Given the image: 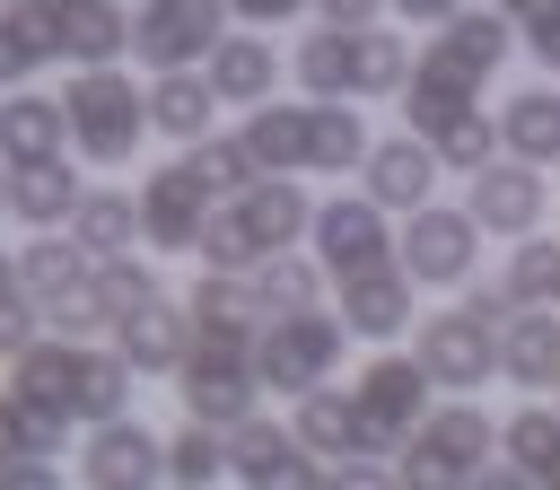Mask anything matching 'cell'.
<instances>
[{
	"mask_svg": "<svg viewBox=\"0 0 560 490\" xmlns=\"http://www.w3.org/2000/svg\"><path fill=\"white\" fill-rule=\"evenodd\" d=\"M516 52V26L499 18V9H464L455 26H438L429 44H420V61H411V88H402V131L411 140H438L446 122H464V114H481V88L499 79V61Z\"/></svg>",
	"mask_w": 560,
	"mask_h": 490,
	"instance_id": "cell-1",
	"label": "cell"
},
{
	"mask_svg": "<svg viewBox=\"0 0 560 490\" xmlns=\"http://www.w3.org/2000/svg\"><path fill=\"white\" fill-rule=\"evenodd\" d=\"M490 455H499V420H490L481 402L446 394V402L411 429V446L394 455V481H402V490H472V472H490Z\"/></svg>",
	"mask_w": 560,
	"mask_h": 490,
	"instance_id": "cell-2",
	"label": "cell"
},
{
	"mask_svg": "<svg viewBox=\"0 0 560 490\" xmlns=\"http://www.w3.org/2000/svg\"><path fill=\"white\" fill-rule=\"evenodd\" d=\"M438 385L420 376L411 350H368V368L350 376V411H359V464H394L411 446V429L438 411Z\"/></svg>",
	"mask_w": 560,
	"mask_h": 490,
	"instance_id": "cell-3",
	"label": "cell"
},
{
	"mask_svg": "<svg viewBox=\"0 0 560 490\" xmlns=\"http://www.w3.org/2000/svg\"><path fill=\"white\" fill-rule=\"evenodd\" d=\"M341 359H350V332H341L332 306L271 315V324L254 332V385H262V394H289V402H298V394H324Z\"/></svg>",
	"mask_w": 560,
	"mask_h": 490,
	"instance_id": "cell-4",
	"label": "cell"
},
{
	"mask_svg": "<svg viewBox=\"0 0 560 490\" xmlns=\"http://www.w3.org/2000/svg\"><path fill=\"white\" fill-rule=\"evenodd\" d=\"M61 122H70V149L88 166H131L140 158V131H149V105H140V88L122 70H70Z\"/></svg>",
	"mask_w": 560,
	"mask_h": 490,
	"instance_id": "cell-5",
	"label": "cell"
},
{
	"mask_svg": "<svg viewBox=\"0 0 560 490\" xmlns=\"http://www.w3.org/2000/svg\"><path fill=\"white\" fill-rule=\"evenodd\" d=\"M175 394H184V420H201V429H245L254 411H262V385H254V341H201L192 332V350H184V368H175Z\"/></svg>",
	"mask_w": 560,
	"mask_h": 490,
	"instance_id": "cell-6",
	"label": "cell"
},
{
	"mask_svg": "<svg viewBox=\"0 0 560 490\" xmlns=\"http://www.w3.org/2000/svg\"><path fill=\"white\" fill-rule=\"evenodd\" d=\"M394 271L411 289H464L481 271V228L464 219V201H429V210L394 219Z\"/></svg>",
	"mask_w": 560,
	"mask_h": 490,
	"instance_id": "cell-7",
	"label": "cell"
},
{
	"mask_svg": "<svg viewBox=\"0 0 560 490\" xmlns=\"http://www.w3.org/2000/svg\"><path fill=\"white\" fill-rule=\"evenodd\" d=\"M306 245H315V271L341 289V280H359V271H385V262H394V219H385L368 192H332V201H315Z\"/></svg>",
	"mask_w": 560,
	"mask_h": 490,
	"instance_id": "cell-8",
	"label": "cell"
},
{
	"mask_svg": "<svg viewBox=\"0 0 560 490\" xmlns=\"http://www.w3.org/2000/svg\"><path fill=\"white\" fill-rule=\"evenodd\" d=\"M411 359H420V376H429L438 394H481V385L499 376V332L472 324L464 306H438V315L411 324Z\"/></svg>",
	"mask_w": 560,
	"mask_h": 490,
	"instance_id": "cell-9",
	"label": "cell"
},
{
	"mask_svg": "<svg viewBox=\"0 0 560 490\" xmlns=\"http://www.w3.org/2000/svg\"><path fill=\"white\" fill-rule=\"evenodd\" d=\"M228 35V9L219 0H140L131 9V52L149 61V79L166 70H201Z\"/></svg>",
	"mask_w": 560,
	"mask_h": 490,
	"instance_id": "cell-10",
	"label": "cell"
},
{
	"mask_svg": "<svg viewBox=\"0 0 560 490\" xmlns=\"http://www.w3.org/2000/svg\"><path fill=\"white\" fill-rule=\"evenodd\" d=\"M542 210H551V175H542V166L490 158V166L464 184V219H472L481 236H508V245H525V236H542Z\"/></svg>",
	"mask_w": 560,
	"mask_h": 490,
	"instance_id": "cell-11",
	"label": "cell"
},
{
	"mask_svg": "<svg viewBox=\"0 0 560 490\" xmlns=\"http://www.w3.org/2000/svg\"><path fill=\"white\" fill-rule=\"evenodd\" d=\"M131 201H140V245H149V254H192L201 228H210V210H219L184 158H175V166H149Z\"/></svg>",
	"mask_w": 560,
	"mask_h": 490,
	"instance_id": "cell-12",
	"label": "cell"
},
{
	"mask_svg": "<svg viewBox=\"0 0 560 490\" xmlns=\"http://www.w3.org/2000/svg\"><path fill=\"white\" fill-rule=\"evenodd\" d=\"M79 490H166V438L149 420H105L79 446Z\"/></svg>",
	"mask_w": 560,
	"mask_h": 490,
	"instance_id": "cell-13",
	"label": "cell"
},
{
	"mask_svg": "<svg viewBox=\"0 0 560 490\" xmlns=\"http://www.w3.org/2000/svg\"><path fill=\"white\" fill-rule=\"evenodd\" d=\"M332 315H341V332H350V341H368V350H402V332L420 324V289L385 262V271L341 280V289H332Z\"/></svg>",
	"mask_w": 560,
	"mask_h": 490,
	"instance_id": "cell-14",
	"label": "cell"
},
{
	"mask_svg": "<svg viewBox=\"0 0 560 490\" xmlns=\"http://www.w3.org/2000/svg\"><path fill=\"white\" fill-rule=\"evenodd\" d=\"M438 184H446V166H438V149H429V140H411V131L376 140V149H368V166H359V192H368L385 219L429 210V201H438Z\"/></svg>",
	"mask_w": 560,
	"mask_h": 490,
	"instance_id": "cell-15",
	"label": "cell"
},
{
	"mask_svg": "<svg viewBox=\"0 0 560 490\" xmlns=\"http://www.w3.org/2000/svg\"><path fill=\"white\" fill-rule=\"evenodd\" d=\"M44 18H52V61L122 70V52H131V9L122 0H44Z\"/></svg>",
	"mask_w": 560,
	"mask_h": 490,
	"instance_id": "cell-16",
	"label": "cell"
},
{
	"mask_svg": "<svg viewBox=\"0 0 560 490\" xmlns=\"http://www.w3.org/2000/svg\"><path fill=\"white\" fill-rule=\"evenodd\" d=\"M201 79H210V96H219V105L254 114V105H271V96H280V44H271V35H245V26H228V35H219V52L201 61Z\"/></svg>",
	"mask_w": 560,
	"mask_h": 490,
	"instance_id": "cell-17",
	"label": "cell"
},
{
	"mask_svg": "<svg viewBox=\"0 0 560 490\" xmlns=\"http://www.w3.org/2000/svg\"><path fill=\"white\" fill-rule=\"evenodd\" d=\"M228 219L245 228V245H254V254H298V236L315 228V201H306V184H298V175H262L254 192H236V201H228Z\"/></svg>",
	"mask_w": 560,
	"mask_h": 490,
	"instance_id": "cell-18",
	"label": "cell"
},
{
	"mask_svg": "<svg viewBox=\"0 0 560 490\" xmlns=\"http://www.w3.org/2000/svg\"><path fill=\"white\" fill-rule=\"evenodd\" d=\"M490 122H499V158H516V166H542V175L560 166V88H551V79L516 88V96H508Z\"/></svg>",
	"mask_w": 560,
	"mask_h": 490,
	"instance_id": "cell-19",
	"label": "cell"
},
{
	"mask_svg": "<svg viewBox=\"0 0 560 490\" xmlns=\"http://www.w3.org/2000/svg\"><path fill=\"white\" fill-rule=\"evenodd\" d=\"M114 350H122L131 376H175L184 350H192V315H184L175 298H158V306H140L131 324H114Z\"/></svg>",
	"mask_w": 560,
	"mask_h": 490,
	"instance_id": "cell-20",
	"label": "cell"
},
{
	"mask_svg": "<svg viewBox=\"0 0 560 490\" xmlns=\"http://www.w3.org/2000/svg\"><path fill=\"white\" fill-rule=\"evenodd\" d=\"M140 105H149V131L175 140V149H201V140H210V114H219V96H210L201 70H166V79H149Z\"/></svg>",
	"mask_w": 560,
	"mask_h": 490,
	"instance_id": "cell-21",
	"label": "cell"
},
{
	"mask_svg": "<svg viewBox=\"0 0 560 490\" xmlns=\"http://www.w3.org/2000/svg\"><path fill=\"white\" fill-rule=\"evenodd\" d=\"M61 236H70V245H79L88 262H114V254H140V201H131V192H114V184H88Z\"/></svg>",
	"mask_w": 560,
	"mask_h": 490,
	"instance_id": "cell-22",
	"label": "cell"
},
{
	"mask_svg": "<svg viewBox=\"0 0 560 490\" xmlns=\"http://www.w3.org/2000/svg\"><path fill=\"white\" fill-rule=\"evenodd\" d=\"M289 70H298V96L306 105H359V52H350V35H332V26L298 35L289 44Z\"/></svg>",
	"mask_w": 560,
	"mask_h": 490,
	"instance_id": "cell-23",
	"label": "cell"
},
{
	"mask_svg": "<svg viewBox=\"0 0 560 490\" xmlns=\"http://www.w3.org/2000/svg\"><path fill=\"white\" fill-rule=\"evenodd\" d=\"M236 140H245V158H254V175H306V96H271V105H254L245 122H236Z\"/></svg>",
	"mask_w": 560,
	"mask_h": 490,
	"instance_id": "cell-24",
	"label": "cell"
},
{
	"mask_svg": "<svg viewBox=\"0 0 560 490\" xmlns=\"http://www.w3.org/2000/svg\"><path fill=\"white\" fill-rule=\"evenodd\" d=\"M61 140H70L61 96H35V88L0 96V166H44V158H61Z\"/></svg>",
	"mask_w": 560,
	"mask_h": 490,
	"instance_id": "cell-25",
	"label": "cell"
},
{
	"mask_svg": "<svg viewBox=\"0 0 560 490\" xmlns=\"http://www.w3.org/2000/svg\"><path fill=\"white\" fill-rule=\"evenodd\" d=\"M79 175L61 166V158H44V166H9V219H26L35 236H61L70 228V210H79Z\"/></svg>",
	"mask_w": 560,
	"mask_h": 490,
	"instance_id": "cell-26",
	"label": "cell"
},
{
	"mask_svg": "<svg viewBox=\"0 0 560 490\" xmlns=\"http://www.w3.org/2000/svg\"><path fill=\"white\" fill-rule=\"evenodd\" d=\"M184 315H192V332H201V341H254V332L271 324V315H262V298H254V280H219V271H201V280H192Z\"/></svg>",
	"mask_w": 560,
	"mask_h": 490,
	"instance_id": "cell-27",
	"label": "cell"
},
{
	"mask_svg": "<svg viewBox=\"0 0 560 490\" xmlns=\"http://www.w3.org/2000/svg\"><path fill=\"white\" fill-rule=\"evenodd\" d=\"M131 368H122V350L114 341H88L79 350V385H70V420L79 429H105V420H131Z\"/></svg>",
	"mask_w": 560,
	"mask_h": 490,
	"instance_id": "cell-28",
	"label": "cell"
},
{
	"mask_svg": "<svg viewBox=\"0 0 560 490\" xmlns=\"http://www.w3.org/2000/svg\"><path fill=\"white\" fill-rule=\"evenodd\" d=\"M499 376L525 385V394H551V385H560V315L516 306V324L499 332Z\"/></svg>",
	"mask_w": 560,
	"mask_h": 490,
	"instance_id": "cell-29",
	"label": "cell"
},
{
	"mask_svg": "<svg viewBox=\"0 0 560 490\" xmlns=\"http://www.w3.org/2000/svg\"><path fill=\"white\" fill-rule=\"evenodd\" d=\"M289 438H298L315 464H359V411H350V394H341V385H324V394H298V411H289Z\"/></svg>",
	"mask_w": 560,
	"mask_h": 490,
	"instance_id": "cell-30",
	"label": "cell"
},
{
	"mask_svg": "<svg viewBox=\"0 0 560 490\" xmlns=\"http://www.w3.org/2000/svg\"><path fill=\"white\" fill-rule=\"evenodd\" d=\"M499 464H516L534 490H560V411L551 402H525L499 420Z\"/></svg>",
	"mask_w": 560,
	"mask_h": 490,
	"instance_id": "cell-31",
	"label": "cell"
},
{
	"mask_svg": "<svg viewBox=\"0 0 560 490\" xmlns=\"http://www.w3.org/2000/svg\"><path fill=\"white\" fill-rule=\"evenodd\" d=\"M88 271H96V262H88L70 236H26V245H18V298H26L35 315H44L52 298H70Z\"/></svg>",
	"mask_w": 560,
	"mask_h": 490,
	"instance_id": "cell-32",
	"label": "cell"
},
{
	"mask_svg": "<svg viewBox=\"0 0 560 490\" xmlns=\"http://www.w3.org/2000/svg\"><path fill=\"white\" fill-rule=\"evenodd\" d=\"M368 122L350 105H306V175H359L368 166Z\"/></svg>",
	"mask_w": 560,
	"mask_h": 490,
	"instance_id": "cell-33",
	"label": "cell"
},
{
	"mask_svg": "<svg viewBox=\"0 0 560 490\" xmlns=\"http://www.w3.org/2000/svg\"><path fill=\"white\" fill-rule=\"evenodd\" d=\"M44 61H52V18H44V0H9V9H0V88L18 96Z\"/></svg>",
	"mask_w": 560,
	"mask_h": 490,
	"instance_id": "cell-34",
	"label": "cell"
},
{
	"mask_svg": "<svg viewBox=\"0 0 560 490\" xmlns=\"http://www.w3.org/2000/svg\"><path fill=\"white\" fill-rule=\"evenodd\" d=\"M350 52H359V96H402V88H411L420 44H411L402 26H368V35H350Z\"/></svg>",
	"mask_w": 560,
	"mask_h": 490,
	"instance_id": "cell-35",
	"label": "cell"
},
{
	"mask_svg": "<svg viewBox=\"0 0 560 490\" xmlns=\"http://www.w3.org/2000/svg\"><path fill=\"white\" fill-rule=\"evenodd\" d=\"M245 280H254L262 315H306V306H324V271H315L306 254H262Z\"/></svg>",
	"mask_w": 560,
	"mask_h": 490,
	"instance_id": "cell-36",
	"label": "cell"
},
{
	"mask_svg": "<svg viewBox=\"0 0 560 490\" xmlns=\"http://www.w3.org/2000/svg\"><path fill=\"white\" fill-rule=\"evenodd\" d=\"M499 280H508V298H516V306L560 315V236H525V245L499 262Z\"/></svg>",
	"mask_w": 560,
	"mask_h": 490,
	"instance_id": "cell-37",
	"label": "cell"
},
{
	"mask_svg": "<svg viewBox=\"0 0 560 490\" xmlns=\"http://www.w3.org/2000/svg\"><path fill=\"white\" fill-rule=\"evenodd\" d=\"M88 289H96L105 324H131L140 306H158V298H166V289H158V271H149V254H114V262H96V271H88Z\"/></svg>",
	"mask_w": 560,
	"mask_h": 490,
	"instance_id": "cell-38",
	"label": "cell"
},
{
	"mask_svg": "<svg viewBox=\"0 0 560 490\" xmlns=\"http://www.w3.org/2000/svg\"><path fill=\"white\" fill-rule=\"evenodd\" d=\"M219 481H228V438L201 429V420H184L166 438V490H219Z\"/></svg>",
	"mask_w": 560,
	"mask_h": 490,
	"instance_id": "cell-39",
	"label": "cell"
},
{
	"mask_svg": "<svg viewBox=\"0 0 560 490\" xmlns=\"http://www.w3.org/2000/svg\"><path fill=\"white\" fill-rule=\"evenodd\" d=\"M184 166H192V175H201V192H210V201H236V192H254V184H262V175H254V158H245V140H236V131H210V140H201V149H184Z\"/></svg>",
	"mask_w": 560,
	"mask_h": 490,
	"instance_id": "cell-40",
	"label": "cell"
},
{
	"mask_svg": "<svg viewBox=\"0 0 560 490\" xmlns=\"http://www.w3.org/2000/svg\"><path fill=\"white\" fill-rule=\"evenodd\" d=\"M429 149H438V166H446V175H464V184H472V175L499 158V122H490V114H464V122H446Z\"/></svg>",
	"mask_w": 560,
	"mask_h": 490,
	"instance_id": "cell-41",
	"label": "cell"
},
{
	"mask_svg": "<svg viewBox=\"0 0 560 490\" xmlns=\"http://www.w3.org/2000/svg\"><path fill=\"white\" fill-rule=\"evenodd\" d=\"M280 446H289V429H280V420H262V411H254V420H245V429H228V472H236V481H254V472H262V464H271V455H280Z\"/></svg>",
	"mask_w": 560,
	"mask_h": 490,
	"instance_id": "cell-42",
	"label": "cell"
},
{
	"mask_svg": "<svg viewBox=\"0 0 560 490\" xmlns=\"http://www.w3.org/2000/svg\"><path fill=\"white\" fill-rule=\"evenodd\" d=\"M44 324H52V341H96V332H114V324H105V306H96V289H88V280H79V289H70V298H52V306H44Z\"/></svg>",
	"mask_w": 560,
	"mask_h": 490,
	"instance_id": "cell-43",
	"label": "cell"
},
{
	"mask_svg": "<svg viewBox=\"0 0 560 490\" xmlns=\"http://www.w3.org/2000/svg\"><path fill=\"white\" fill-rule=\"evenodd\" d=\"M516 52H534V61H542V79L560 88V0H534V9L516 18Z\"/></svg>",
	"mask_w": 560,
	"mask_h": 490,
	"instance_id": "cell-44",
	"label": "cell"
},
{
	"mask_svg": "<svg viewBox=\"0 0 560 490\" xmlns=\"http://www.w3.org/2000/svg\"><path fill=\"white\" fill-rule=\"evenodd\" d=\"M324 472H332V464H315V455L289 438V446H280V455H271V464L245 481V490H324Z\"/></svg>",
	"mask_w": 560,
	"mask_h": 490,
	"instance_id": "cell-45",
	"label": "cell"
},
{
	"mask_svg": "<svg viewBox=\"0 0 560 490\" xmlns=\"http://www.w3.org/2000/svg\"><path fill=\"white\" fill-rule=\"evenodd\" d=\"M455 306H464L472 324H490V332H508V324H516V298H508V280H481V271L455 289Z\"/></svg>",
	"mask_w": 560,
	"mask_h": 490,
	"instance_id": "cell-46",
	"label": "cell"
},
{
	"mask_svg": "<svg viewBox=\"0 0 560 490\" xmlns=\"http://www.w3.org/2000/svg\"><path fill=\"white\" fill-rule=\"evenodd\" d=\"M332 35H368V26H385V0H306Z\"/></svg>",
	"mask_w": 560,
	"mask_h": 490,
	"instance_id": "cell-47",
	"label": "cell"
},
{
	"mask_svg": "<svg viewBox=\"0 0 560 490\" xmlns=\"http://www.w3.org/2000/svg\"><path fill=\"white\" fill-rule=\"evenodd\" d=\"M228 9V26H245V35H271V26H289L306 0H219Z\"/></svg>",
	"mask_w": 560,
	"mask_h": 490,
	"instance_id": "cell-48",
	"label": "cell"
},
{
	"mask_svg": "<svg viewBox=\"0 0 560 490\" xmlns=\"http://www.w3.org/2000/svg\"><path fill=\"white\" fill-rule=\"evenodd\" d=\"M35 324H44V315H35V306H26V298H0V359H18V350H26V341H44V332H35Z\"/></svg>",
	"mask_w": 560,
	"mask_h": 490,
	"instance_id": "cell-49",
	"label": "cell"
},
{
	"mask_svg": "<svg viewBox=\"0 0 560 490\" xmlns=\"http://www.w3.org/2000/svg\"><path fill=\"white\" fill-rule=\"evenodd\" d=\"M464 9H472V0H385V18H402V26H429V35H438V26H455Z\"/></svg>",
	"mask_w": 560,
	"mask_h": 490,
	"instance_id": "cell-50",
	"label": "cell"
},
{
	"mask_svg": "<svg viewBox=\"0 0 560 490\" xmlns=\"http://www.w3.org/2000/svg\"><path fill=\"white\" fill-rule=\"evenodd\" d=\"M0 490H70V472H61V464H35V455H26V464H0Z\"/></svg>",
	"mask_w": 560,
	"mask_h": 490,
	"instance_id": "cell-51",
	"label": "cell"
},
{
	"mask_svg": "<svg viewBox=\"0 0 560 490\" xmlns=\"http://www.w3.org/2000/svg\"><path fill=\"white\" fill-rule=\"evenodd\" d=\"M324 490H402V481H394V464H332Z\"/></svg>",
	"mask_w": 560,
	"mask_h": 490,
	"instance_id": "cell-52",
	"label": "cell"
},
{
	"mask_svg": "<svg viewBox=\"0 0 560 490\" xmlns=\"http://www.w3.org/2000/svg\"><path fill=\"white\" fill-rule=\"evenodd\" d=\"M35 446H26V420H18V402L0 394V464H26Z\"/></svg>",
	"mask_w": 560,
	"mask_h": 490,
	"instance_id": "cell-53",
	"label": "cell"
},
{
	"mask_svg": "<svg viewBox=\"0 0 560 490\" xmlns=\"http://www.w3.org/2000/svg\"><path fill=\"white\" fill-rule=\"evenodd\" d=\"M472 490H534L516 464H490V472H472Z\"/></svg>",
	"mask_w": 560,
	"mask_h": 490,
	"instance_id": "cell-54",
	"label": "cell"
},
{
	"mask_svg": "<svg viewBox=\"0 0 560 490\" xmlns=\"http://www.w3.org/2000/svg\"><path fill=\"white\" fill-rule=\"evenodd\" d=\"M0 298H18V254H0Z\"/></svg>",
	"mask_w": 560,
	"mask_h": 490,
	"instance_id": "cell-55",
	"label": "cell"
},
{
	"mask_svg": "<svg viewBox=\"0 0 560 490\" xmlns=\"http://www.w3.org/2000/svg\"><path fill=\"white\" fill-rule=\"evenodd\" d=\"M481 9H499V18H508V26H516V18H525V9H534V0H481Z\"/></svg>",
	"mask_w": 560,
	"mask_h": 490,
	"instance_id": "cell-56",
	"label": "cell"
},
{
	"mask_svg": "<svg viewBox=\"0 0 560 490\" xmlns=\"http://www.w3.org/2000/svg\"><path fill=\"white\" fill-rule=\"evenodd\" d=\"M0 210H9V166H0Z\"/></svg>",
	"mask_w": 560,
	"mask_h": 490,
	"instance_id": "cell-57",
	"label": "cell"
},
{
	"mask_svg": "<svg viewBox=\"0 0 560 490\" xmlns=\"http://www.w3.org/2000/svg\"><path fill=\"white\" fill-rule=\"evenodd\" d=\"M551 394H560V385H551ZM551 411H560V402H551Z\"/></svg>",
	"mask_w": 560,
	"mask_h": 490,
	"instance_id": "cell-58",
	"label": "cell"
}]
</instances>
